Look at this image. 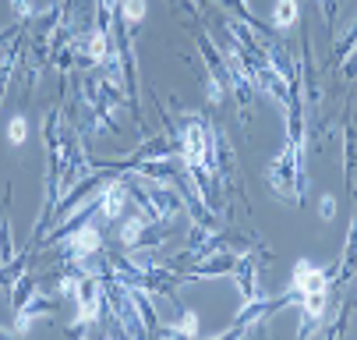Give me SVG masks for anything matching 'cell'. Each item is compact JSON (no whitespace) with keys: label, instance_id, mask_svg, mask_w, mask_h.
Segmentation results:
<instances>
[{"label":"cell","instance_id":"6da1fadb","mask_svg":"<svg viewBox=\"0 0 357 340\" xmlns=\"http://www.w3.org/2000/svg\"><path fill=\"white\" fill-rule=\"evenodd\" d=\"M266 177H269L273 191H280L287 202H301V191H304V153H301L297 142L283 145L280 156L269 163Z\"/></svg>","mask_w":357,"mask_h":340},{"label":"cell","instance_id":"9c48e42d","mask_svg":"<svg viewBox=\"0 0 357 340\" xmlns=\"http://www.w3.org/2000/svg\"><path fill=\"white\" fill-rule=\"evenodd\" d=\"M85 57L92 61V64H107L114 54H110V36H107V29H92L89 32V39H85Z\"/></svg>","mask_w":357,"mask_h":340},{"label":"cell","instance_id":"8fae6325","mask_svg":"<svg viewBox=\"0 0 357 340\" xmlns=\"http://www.w3.org/2000/svg\"><path fill=\"white\" fill-rule=\"evenodd\" d=\"M227 273H234V259L230 256H209L202 266H195L188 276L191 280H213V276H227Z\"/></svg>","mask_w":357,"mask_h":340},{"label":"cell","instance_id":"7c38bea8","mask_svg":"<svg viewBox=\"0 0 357 340\" xmlns=\"http://www.w3.org/2000/svg\"><path fill=\"white\" fill-rule=\"evenodd\" d=\"M301 22V4L297 0H276V8H273V15H269V25L273 29H294Z\"/></svg>","mask_w":357,"mask_h":340},{"label":"cell","instance_id":"d4e9b609","mask_svg":"<svg viewBox=\"0 0 357 340\" xmlns=\"http://www.w3.org/2000/svg\"><path fill=\"white\" fill-rule=\"evenodd\" d=\"M170 4H177V0H170ZM181 4H184V8H188V11H191V15H195V11H198V8H195V4H188V0H181Z\"/></svg>","mask_w":357,"mask_h":340},{"label":"cell","instance_id":"ffe728a7","mask_svg":"<svg viewBox=\"0 0 357 340\" xmlns=\"http://www.w3.org/2000/svg\"><path fill=\"white\" fill-rule=\"evenodd\" d=\"M11 15H15L18 22L32 18V15H36V0H11Z\"/></svg>","mask_w":357,"mask_h":340},{"label":"cell","instance_id":"44dd1931","mask_svg":"<svg viewBox=\"0 0 357 340\" xmlns=\"http://www.w3.org/2000/svg\"><path fill=\"white\" fill-rule=\"evenodd\" d=\"M319 216H322L326 223L336 216V199H333V195H322V202H319Z\"/></svg>","mask_w":357,"mask_h":340},{"label":"cell","instance_id":"277c9868","mask_svg":"<svg viewBox=\"0 0 357 340\" xmlns=\"http://www.w3.org/2000/svg\"><path fill=\"white\" fill-rule=\"evenodd\" d=\"M64 249L71 252L75 263H85L89 256H96L99 249H103V234H99L96 223H82V227L64 234Z\"/></svg>","mask_w":357,"mask_h":340},{"label":"cell","instance_id":"3957f363","mask_svg":"<svg viewBox=\"0 0 357 340\" xmlns=\"http://www.w3.org/2000/svg\"><path fill=\"white\" fill-rule=\"evenodd\" d=\"M75 298H78V319L96 323L99 316H103V280L92 276V273H82L78 287H75Z\"/></svg>","mask_w":357,"mask_h":340},{"label":"cell","instance_id":"52a82bcc","mask_svg":"<svg viewBox=\"0 0 357 340\" xmlns=\"http://www.w3.org/2000/svg\"><path fill=\"white\" fill-rule=\"evenodd\" d=\"M234 273H237V283H241V298H244V305L259 302V287H255L259 273H255V259H251V256L234 259Z\"/></svg>","mask_w":357,"mask_h":340},{"label":"cell","instance_id":"ba28073f","mask_svg":"<svg viewBox=\"0 0 357 340\" xmlns=\"http://www.w3.org/2000/svg\"><path fill=\"white\" fill-rule=\"evenodd\" d=\"M326 309H329V287H315V290H304V295H301V312H304V319L322 323V319H326Z\"/></svg>","mask_w":357,"mask_h":340},{"label":"cell","instance_id":"30bf717a","mask_svg":"<svg viewBox=\"0 0 357 340\" xmlns=\"http://www.w3.org/2000/svg\"><path fill=\"white\" fill-rule=\"evenodd\" d=\"M149 234V220L138 213V216H128L121 227H117V241H121V245L124 249H138V241Z\"/></svg>","mask_w":357,"mask_h":340},{"label":"cell","instance_id":"ac0fdd59","mask_svg":"<svg viewBox=\"0 0 357 340\" xmlns=\"http://www.w3.org/2000/svg\"><path fill=\"white\" fill-rule=\"evenodd\" d=\"M15 259V249H11V227L8 220H0V266H8Z\"/></svg>","mask_w":357,"mask_h":340},{"label":"cell","instance_id":"7a4b0ae2","mask_svg":"<svg viewBox=\"0 0 357 340\" xmlns=\"http://www.w3.org/2000/svg\"><path fill=\"white\" fill-rule=\"evenodd\" d=\"M177 145H181V160L184 167H202V170H213L216 167V145H213V131L202 117H188L181 135H177Z\"/></svg>","mask_w":357,"mask_h":340},{"label":"cell","instance_id":"4fadbf2b","mask_svg":"<svg viewBox=\"0 0 357 340\" xmlns=\"http://www.w3.org/2000/svg\"><path fill=\"white\" fill-rule=\"evenodd\" d=\"M149 11V0H121V22L124 25H142Z\"/></svg>","mask_w":357,"mask_h":340},{"label":"cell","instance_id":"7402d4cb","mask_svg":"<svg viewBox=\"0 0 357 340\" xmlns=\"http://www.w3.org/2000/svg\"><path fill=\"white\" fill-rule=\"evenodd\" d=\"M319 8L326 11V18H329V22L336 18V0H319Z\"/></svg>","mask_w":357,"mask_h":340},{"label":"cell","instance_id":"e0dca14e","mask_svg":"<svg viewBox=\"0 0 357 340\" xmlns=\"http://www.w3.org/2000/svg\"><path fill=\"white\" fill-rule=\"evenodd\" d=\"M174 333H181V337H198V312H181V319L174 323Z\"/></svg>","mask_w":357,"mask_h":340},{"label":"cell","instance_id":"603a6c76","mask_svg":"<svg viewBox=\"0 0 357 340\" xmlns=\"http://www.w3.org/2000/svg\"><path fill=\"white\" fill-rule=\"evenodd\" d=\"M343 75H347V78H357V54H354L350 61H343Z\"/></svg>","mask_w":357,"mask_h":340},{"label":"cell","instance_id":"d6986e66","mask_svg":"<svg viewBox=\"0 0 357 340\" xmlns=\"http://www.w3.org/2000/svg\"><path fill=\"white\" fill-rule=\"evenodd\" d=\"M114 15H121V0H99V29H110Z\"/></svg>","mask_w":357,"mask_h":340},{"label":"cell","instance_id":"5bb4252c","mask_svg":"<svg viewBox=\"0 0 357 340\" xmlns=\"http://www.w3.org/2000/svg\"><path fill=\"white\" fill-rule=\"evenodd\" d=\"M32 295H36L32 276H18V280H15V290H11V305H15V312H18V309H25Z\"/></svg>","mask_w":357,"mask_h":340},{"label":"cell","instance_id":"cb8c5ba5","mask_svg":"<svg viewBox=\"0 0 357 340\" xmlns=\"http://www.w3.org/2000/svg\"><path fill=\"white\" fill-rule=\"evenodd\" d=\"M15 32H18V25H8V29H0V46H4L8 39H15Z\"/></svg>","mask_w":357,"mask_h":340},{"label":"cell","instance_id":"8992f818","mask_svg":"<svg viewBox=\"0 0 357 340\" xmlns=\"http://www.w3.org/2000/svg\"><path fill=\"white\" fill-rule=\"evenodd\" d=\"M315 287H329L326 269L315 266L312 259H301L294 266V295H304V290H315Z\"/></svg>","mask_w":357,"mask_h":340},{"label":"cell","instance_id":"9a60e30c","mask_svg":"<svg viewBox=\"0 0 357 340\" xmlns=\"http://www.w3.org/2000/svg\"><path fill=\"white\" fill-rule=\"evenodd\" d=\"M220 4H223L227 11H234L237 22H248V25L259 29V18H255V11H251V0H220Z\"/></svg>","mask_w":357,"mask_h":340},{"label":"cell","instance_id":"5b68a950","mask_svg":"<svg viewBox=\"0 0 357 340\" xmlns=\"http://www.w3.org/2000/svg\"><path fill=\"white\" fill-rule=\"evenodd\" d=\"M128 199H131V188L124 181H110L103 191H99V213H103L107 220H121Z\"/></svg>","mask_w":357,"mask_h":340},{"label":"cell","instance_id":"2e32d148","mask_svg":"<svg viewBox=\"0 0 357 340\" xmlns=\"http://www.w3.org/2000/svg\"><path fill=\"white\" fill-rule=\"evenodd\" d=\"M25 138H29V121L22 114H15L11 124H8V142L11 145H25Z\"/></svg>","mask_w":357,"mask_h":340}]
</instances>
